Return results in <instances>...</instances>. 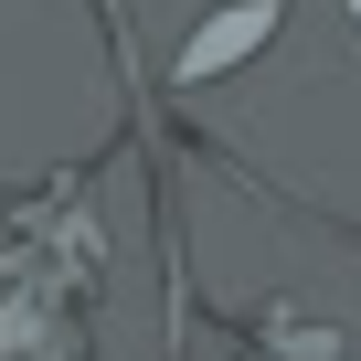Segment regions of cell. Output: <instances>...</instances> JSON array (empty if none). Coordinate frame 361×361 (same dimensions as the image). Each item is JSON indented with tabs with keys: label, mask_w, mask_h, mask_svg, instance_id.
Segmentation results:
<instances>
[{
	"label": "cell",
	"mask_w": 361,
	"mask_h": 361,
	"mask_svg": "<svg viewBox=\"0 0 361 361\" xmlns=\"http://www.w3.org/2000/svg\"><path fill=\"white\" fill-rule=\"evenodd\" d=\"M340 11H350V22H361V0H340Z\"/></svg>",
	"instance_id": "2"
},
{
	"label": "cell",
	"mask_w": 361,
	"mask_h": 361,
	"mask_svg": "<svg viewBox=\"0 0 361 361\" xmlns=\"http://www.w3.org/2000/svg\"><path fill=\"white\" fill-rule=\"evenodd\" d=\"M276 22H287V0H234V11H213L192 43H180V85H213V75H234V64H245V54H255Z\"/></svg>",
	"instance_id": "1"
}]
</instances>
